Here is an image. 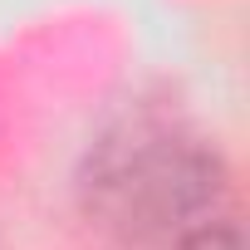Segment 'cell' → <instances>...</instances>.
I'll use <instances>...</instances> for the list:
<instances>
[{
  "mask_svg": "<svg viewBox=\"0 0 250 250\" xmlns=\"http://www.w3.org/2000/svg\"><path fill=\"white\" fill-rule=\"evenodd\" d=\"M79 201L118 240L177 250L221 221L226 162L182 118L138 108L93 138L79 167Z\"/></svg>",
  "mask_w": 250,
  "mask_h": 250,
  "instance_id": "1",
  "label": "cell"
}]
</instances>
